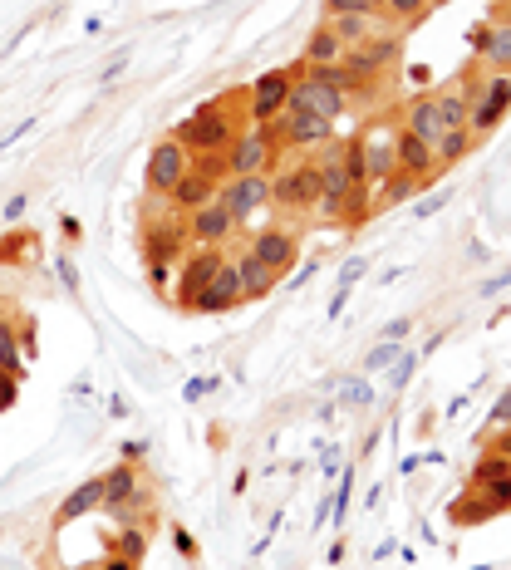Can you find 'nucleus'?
Instances as JSON below:
<instances>
[{
	"label": "nucleus",
	"mask_w": 511,
	"mask_h": 570,
	"mask_svg": "<svg viewBox=\"0 0 511 570\" xmlns=\"http://www.w3.org/2000/svg\"><path fill=\"white\" fill-rule=\"evenodd\" d=\"M236 305H246V300H241L236 266L227 261V266H222L212 281H207L202 290H197V295H192V305H187V310H192V315H227V310H236Z\"/></svg>",
	"instance_id": "obj_17"
},
{
	"label": "nucleus",
	"mask_w": 511,
	"mask_h": 570,
	"mask_svg": "<svg viewBox=\"0 0 511 570\" xmlns=\"http://www.w3.org/2000/svg\"><path fill=\"white\" fill-rule=\"evenodd\" d=\"M217 197H222V202L231 207V217H236V231H246L251 222H256V212H271V172L227 177Z\"/></svg>",
	"instance_id": "obj_9"
},
{
	"label": "nucleus",
	"mask_w": 511,
	"mask_h": 570,
	"mask_svg": "<svg viewBox=\"0 0 511 570\" xmlns=\"http://www.w3.org/2000/svg\"><path fill=\"white\" fill-rule=\"evenodd\" d=\"M374 217V187H364V182H354L349 187V197H344V207H340V227H364Z\"/></svg>",
	"instance_id": "obj_27"
},
{
	"label": "nucleus",
	"mask_w": 511,
	"mask_h": 570,
	"mask_svg": "<svg viewBox=\"0 0 511 570\" xmlns=\"http://www.w3.org/2000/svg\"><path fill=\"white\" fill-rule=\"evenodd\" d=\"M477 69L511 74V25H492V30L477 35Z\"/></svg>",
	"instance_id": "obj_22"
},
{
	"label": "nucleus",
	"mask_w": 511,
	"mask_h": 570,
	"mask_svg": "<svg viewBox=\"0 0 511 570\" xmlns=\"http://www.w3.org/2000/svg\"><path fill=\"white\" fill-rule=\"evenodd\" d=\"M408 325H413V320H394V325L384 330V340H389V344H398V340H403V335H408Z\"/></svg>",
	"instance_id": "obj_52"
},
{
	"label": "nucleus",
	"mask_w": 511,
	"mask_h": 570,
	"mask_svg": "<svg viewBox=\"0 0 511 570\" xmlns=\"http://www.w3.org/2000/svg\"><path fill=\"white\" fill-rule=\"evenodd\" d=\"M320 202V177H315V158H305L300 168H276L271 172V207H315Z\"/></svg>",
	"instance_id": "obj_10"
},
{
	"label": "nucleus",
	"mask_w": 511,
	"mask_h": 570,
	"mask_svg": "<svg viewBox=\"0 0 511 570\" xmlns=\"http://www.w3.org/2000/svg\"><path fill=\"white\" fill-rule=\"evenodd\" d=\"M398 133H403V123H398L394 114L369 118V123L354 133V143H359V153H364V177H369V187H379L384 177L398 172Z\"/></svg>",
	"instance_id": "obj_5"
},
{
	"label": "nucleus",
	"mask_w": 511,
	"mask_h": 570,
	"mask_svg": "<svg viewBox=\"0 0 511 570\" xmlns=\"http://www.w3.org/2000/svg\"><path fill=\"white\" fill-rule=\"evenodd\" d=\"M187 236H192V246H227L231 236H236V217H231V207L222 202V197L202 202L197 212H187Z\"/></svg>",
	"instance_id": "obj_15"
},
{
	"label": "nucleus",
	"mask_w": 511,
	"mask_h": 570,
	"mask_svg": "<svg viewBox=\"0 0 511 570\" xmlns=\"http://www.w3.org/2000/svg\"><path fill=\"white\" fill-rule=\"evenodd\" d=\"M364 10H374L369 0H325V20H335V15H364Z\"/></svg>",
	"instance_id": "obj_37"
},
{
	"label": "nucleus",
	"mask_w": 511,
	"mask_h": 570,
	"mask_svg": "<svg viewBox=\"0 0 511 570\" xmlns=\"http://www.w3.org/2000/svg\"><path fill=\"white\" fill-rule=\"evenodd\" d=\"M217 389V379H192L187 384V399H202V394H212Z\"/></svg>",
	"instance_id": "obj_50"
},
{
	"label": "nucleus",
	"mask_w": 511,
	"mask_h": 570,
	"mask_svg": "<svg viewBox=\"0 0 511 570\" xmlns=\"http://www.w3.org/2000/svg\"><path fill=\"white\" fill-rule=\"evenodd\" d=\"M487 428H511V389L492 403V423H487Z\"/></svg>",
	"instance_id": "obj_38"
},
{
	"label": "nucleus",
	"mask_w": 511,
	"mask_h": 570,
	"mask_svg": "<svg viewBox=\"0 0 511 570\" xmlns=\"http://www.w3.org/2000/svg\"><path fill=\"white\" fill-rule=\"evenodd\" d=\"M241 128H246V104L241 99H212V104H202L192 118H182L172 138L197 158V153H227L231 138Z\"/></svg>",
	"instance_id": "obj_1"
},
{
	"label": "nucleus",
	"mask_w": 511,
	"mask_h": 570,
	"mask_svg": "<svg viewBox=\"0 0 511 570\" xmlns=\"http://www.w3.org/2000/svg\"><path fill=\"white\" fill-rule=\"evenodd\" d=\"M340 59H344L340 35H335L330 25H320V30L305 40V55H300V64H305V69H330V64H340Z\"/></svg>",
	"instance_id": "obj_24"
},
{
	"label": "nucleus",
	"mask_w": 511,
	"mask_h": 570,
	"mask_svg": "<svg viewBox=\"0 0 511 570\" xmlns=\"http://www.w3.org/2000/svg\"><path fill=\"white\" fill-rule=\"evenodd\" d=\"M25 246H30V231H10V236H0V261L25 256Z\"/></svg>",
	"instance_id": "obj_36"
},
{
	"label": "nucleus",
	"mask_w": 511,
	"mask_h": 570,
	"mask_svg": "<svg viewBox=\"0 0 511 570\" xmlns=\"http://www.w3.org/2000/svg\"><path fill=\"white\" fill-rule=\"evenodd\" d=\"M492 457H502V462H511V428H502L497 438H492V448H487Z\"/></svg>",
	"instance_id": "obj_44"
},
{
	"label": "nucleus",
	"mask_w": 511,
	"mask_h": 570,
	"mask_svg": "<svg viewBox=\"0 0 511 570\" xmlns=\"http://www.w3.org/2000/svg\"><path fill=\"white\" fill-rule=\"evenodd\" d=\"M335 35H340L344 50H354V45H369L374 35H389V15L384 10H364V15H335V20H325Z\"/></svg>",
	"instance_id": "obj_19"
},
{
	"label": "nucleus",
	"mask_w": 511,
	"mask_h": 570,
	"mask_svg": "<svg viewBox=\"0 0 511 570\" xmlns=\"http://www.w3.org/2000/svg\"><path fill=\"white\" fill-rule=\"evenodd\" d=\"M222 266H227V251L222 246H187V256L177 261V310H187L192 295L212 281Z\"/></svg>",
	"instance_id": "obj_11"
},
{
	"label": "nucleus",
	"mask_w": 511,
	"mask_h": 570,
	"mask_svg": "<svg viewBox=\"0 0 511 570\" xmlns=\"http://www.w3.org/2000/svg\"><path fill=\"white\" fill-rule=\"evenodd\" d=\"M55 271H59V281H64V290H79V271H74L69 256H55Z\"/></svg>",
	"instance_id": "obj_43"
},
{
	"label": "nucleus",
	"mask_w": 511,
	"mask_h": 570,
	"mask_svg": "<svg viewBox=\"0 0 511 570\" xmlns=\"http://www.w3.org/2000/svg\"><path fill=\"white\" fill-rule=\"evenodd\" d=\"M123 64H128V55H118L114 64H109V69H104V79H99V84H114L118 74H123Z\"/></svg>",
	"instance_id": "obj_53"
},
{
	"label": "nucleus",
	"mask_w": 511,
	"mask_h": 570,
	"mask_svg": "<svg viewBox=\"0 0 511 570\" xmlns=\"http://www.w3.org/2000/svg\"><path fill=\"white\" fill-rule=\"evenodd\" d=\"M492 516H497V512H492V507H487L477 492H467V497H462V502L453 507V521H457V526H477V521H492Z\"/></svg>",
	"instance_id": "obj_31"
},
{
	"label": "nucleus",
	"mask_w": 511,
	"mask_h": 570,
	"mask_svg": "<svg viewBox=\"0 0 511 570\" xmlns=\"http://www.w3.org/2000/svg\"><path fill=\"white\" fill-rule=\"evenodd\" d=\"M398 59H403V40H398L394 30L389 35H374L369 45H354V50H344L340 59V74H344V89L354 94V89H369L384 69H394Z\"/></svg>",
	"instance_id": "obj_6"
},
{
	"label": "nucleus",
	"mask_w": 511,
	"mask_h": 570,
	"mask_svg": "<svg viewBox=\"0 0 511 570\" xmlns=\"http://www.w3.org/2000/svg\"><path fill=\"white\" fill-rule=\"evenodd\" d=\"M172 546L187 556V561H197V541H192V531H182V526H172Z\"/></svg>",
	"instance_id": "obj_42"
},
{
	"label": "nucleus",
	"mask_w": 511,
	"mask_h": 570,
	"mask_svg": "<svg viewBox=\"0 0 511 570\" xmlns=\"http://www.w3.org/2000/svg\"><path fill=\"white\" fill-rule=\"evenodd\" d=\"M295 74H300V64H285V69L261 74V79L241 94V104H246V123H276V118L285 114V104H290Z\"/></svg>",
	"instance_id": "obj_7"
},
{
	"label": "nucleus",
	"mask_w": 511,
	"mask_h": 570,
	"mask_svg": "<svg viewBox=\"0 0 511 570\" xmlns=\"http://www.w3.org/2000/svg\"><path fill=\"white\" fill-rule=\"evenodd\" d=\"M349 492H354V472H344L340 492H335V521H344V512H349Z\"/></svg>",
	"instance_id": "obj_41"
},
{
	"label": "nucleus",
	"mask_w": 511,
	"mask_h": 570,
	"mask_svg": "<svg viewBox=\"0 0 511 570\" xmlns=\"http://www.w3.org/2000/svg\"><path fill=\"white\" fill-rule=\"evenodd\" d=\"M467 492H477L492 512H511V462L502 457L482 453V462L472 467V482H467Z\"/></svg>",
	"instance_id": "obj_16"
},
{
	"label": "nucleus",
	"mask_w": 511,
	"mask_h": 570,
	"mask_svg": "<svg viewBox=\"0 0 511 570\" xmlns=\"http://www.w3.org/2000/svg\"><path fill=\"white\" fill-rule=\"evenodd\" d=\"M369 5H374V10H384V0H369Z\"/></svg>",
	"instance_id": "obj_54"
},
{
	"label": "nucleus",
	"mask_w": 511,
	"mask_h": 570,
	"mask_svg": "<svg viewBox=\"0 0 511 570\" xmlns=\"http://www.w3.org/2000/svg\"><path fill=\"white\" fill-rule=\"evenodd\" d=\"M143 457H148V443H143V438L123 443V462H143Z\"/></svg>",
	"instance_id": "obj_48"
},
{
	"label": "nucleus",
	"mask_w": 511,
	"mask_h": 570,
	"mask_svg": "<svg viewBox=\"0 0 511 570\" xmlns=\"http://www.w3.org/2000/svg\"><path fill=\"white\" fill-rule=\"evenodd\" d=\"M398 172H408V177H418V182H428L433 177V153L418 143V138H408V133H398Z\"/></svg>",
	"instance_id": "obj_25"
},
{
	"label": "nucleus",
	"mask_w": 511,
	"mask_h": 570,
	"mask_svg": "<svg viewBox=\"0 0 511 570\" xmlns=\"http://www.w3.org/2000/svg\"><path fill=\"white\" fill-rule=\"evenodd\" d=\"M492 25H511V0H497V5H492Z\"/></svg>",
	"instance_id": "obj_51"
},
{
	"label": "nucleus",
	"mask_w": 511,
	"mask_h": 570,
	"mask_svg": "<svg viewBox=\"0 0 511 570\" xmlns=\"http://www.w3.org/2000/svg\"><path fill=\"white\" fill-rule=\"evenodd\" d=\"M192 236H187V217H177L163 197L148 202L143 212V231H138V251H143V266H177L187 256Z\"/></svg>",
	"instance_id": "obj_3"
},
{
	"label": "nucleus",
	"mask_w": 511,
	"mask_h": 570,
	"mask_svg": "<svg viewBox=\"0 0 511 570\" xmlns=\"http://www.w3.org/2000/svg\"><path fill=\"white\" fill-rule=\"evenodd\" d=\"M472 148H477V143H472V133H467V128H448V133H443L428 153H433V168L443 172V168H453L457 158H467Z\"/></svg>",
	"instance_id": "obj_26"
},
{
	"label": "nucleus",
	"mask_w": 511,
	"mask_h": 570,
	"mask_svg": "<svg viewBox=\"0 0 511 570\" xmlns=\"http://www.w3.org/2000/svg\"><path fill=\"white\" fill-rule=\"evenodd\" d=\"M172 271H177V266H148V281H153V285H158V290H163V295H168Z\"/></svg>",
	"instance_id": "obj_45"
},
{
	"label": "nucleus",
	"mask_w": 511,
	"mask_h": 570,
	"mask_svg": "<svg viewBox=\"0 0 511 570\" xmlns=\"http://www.w3.org/2000/svg\"><path fill=\"white\" fill-rule=\"evenodd\" d=\"M433 99H438L443 128H467V94H462V84H457V89H438Z\"/></svg>",
	"instance_id": "obj_29"
},
{
	"label": "nucleus",
	"mask_w": 511,
	"mask_h": 570,
	"mask_svg": "<svg viewBox=\"0 0 511 570\" xmlns=\"http://www.w3.org/2000/svg\"><path fill=\"white\" fill-rule=\"evenodd\" d=\"M104 507V472L99 477H89V482H79L64 502L55 507V531H64L69 521H84L89 512H99Z\"/></svg>",
	"instance_id": "obj_20"
},
{
	"label": "nucleus",
	"mask_w": 511,
	"mask_h": 570,
	"mask_svg": "<svg viewBox=\"0 0 511 570\" xmlns=\"http://www.w3.org/2000/svg\"><path fill=\"white\" fill-rule=\"evenodd\" d=\"M398 354H403V349H398V344L379 340V344H374V349H369V359H364V369H384V364H394Z\"/></svg>",
	"instance_id": "obj_35"
},
{
	"label": "nucleus",
	"mask_w": 511,
	"mask_h": 570,
	"mask_svg": "<svg viewBox=\"0 0 511 570\" xmlns=\"http://www.w3.org/2000/svg\"><path fill=\"white\" fill-rule=\"evenodd\" d=\"M276 138H281V148H295V153H320L325 143H335V123L285 109V114L276 118Z\"/></svg>",
	"instance_id": "obj_13"
},
{
	"label": "nucleus",
	"mask_w": 511,
	"mask_h": 570,
	"mask_svg": "<svg viewBox=\"0 0 511 570\" xmlns=\"http://www.w3.org/2000/svg\"><path fill=\"white\" fill-rule=\"evenodd\" d=\"M281 168V138L276 123H246L227 148L231 177H251V172H276Z\"/></svg>",
	"instance_id": "obj_4"
},
{
	"label": "nucleus",
	"mask_w": 511,
	"mask_h": 570,
	"mask_svg": "<svg viewBox=\"0 0 511 570\" xmlns=\"http://www.w3.org/2000/svg\"><path fill=\"white\" fill-rule=\"evenodd\" d=\"M25 207H30V202H25V192H20V197H10V202H5V222H20V217H25Z\"/></svg>",
	"instance_id": "obj_47"
},
{
	"label": "nucleus",
	"mask_w": 511,
	"mask_h": 570,
	"mask_svg": "<svg viewBox=\"0 0 511 570\" xmlns=\"http://www.w3.org/2000/svg\"><path fill=\"white\" fill-rule=\"evenodd\" d=\"M335 399H340L344 408H364V403H374V389H369L364 379H340V384H335Z\"/></svg>",
	"instance_id": "obj_32"
},
{
	"label": "nucleus",
	"mask_w": 511,
	"mask_h": 570,
	"mask_svg": "<svg viewBox=\"0 0 511 570\" xmlns=\"http://www.w3.org/2000/svg\"><path fill=\"white\" fill-rule=\"evenodd\" d=\"M15 399H20V379L0 374V413H5V408H15Z\"/></svg>",
	"instance_id": "obj_40"
},
{
	"label": "nucleus",
	"mask_w": 511,
	"mask_h": 570,
	"mask_svg": "<svg viewBox=\"0 0 511 570\" xmlns=\"http://www.w3.org/2000/svg\"><path fill=\"white\" fill-rule=\"evenodd\" d=\"M231 266H236V281H241V300H266V295L276 290V276H271L246 246H241V256H236Z\"/></svg>",
	"instance_id": "obj_23"
},
{
	"label": "nucleus",
	"mask_w": 511,
	"mask_h": 570,
	"mask_svg": "<svg viewBox=\"0 0 511 570\" xmlns=\"http://www.w3.org/2000/svg\"><path fill=\"white\" fill-rule=\"evenodd\" d=\"M187 172H192V153H187L177 138H163V143L148 153V168H143V177H148V197H168Z\"/></svg>",
	"instance_id": "obj_12"
},
{
	"label": "nucleus",
	"mask_w": 511,
	"mask_h": 570,
	"mask_svg": "<svg viewBox=\"0 0 511 570\" xmlns=\"http://www.w3.org/2000/svg\"><path fill=\"white\" fill-rule=\"evenodd\" d=\"M507 285H511V266H507V271H502V276H492V281L482 285V295H487V300H492V295H502V290H507Z\"/></svg>",
	"instance_id": "obj_46"
},
{
	"label": "nucleus",
	"mask_w": 511,
	"mask_h": 570,
	"mask_svg": "<svg viewBox=\"0 0 511 570\" xmlns=\"http://www.w3.org/2000/svg\"><path fill=\"white\" fill-rule=\"evenodd\" d=\"M0 374L25 379V359H20V340H15V320L0 315Z\"/></svg>",
	"instance_id": "obj_28"
},
{
	"label": "nucleus",
	"mask_w": 511,
	"mask_h": 570,
	"mask_svg": "<svg viewBox=\"0 0 511 570\" xmlns=\"http://www.w3.org/2000/svg\"><path fill=\"white\" fill-rule=\"evenodd\" d=\"M217 192H222V182H212V177H202V172H187V177H182V182L172 187L163 202H168L177 217H187V212H197L202 202H212Z\"/></svg>",
	"instance_id": "obj_21"
},
{
	"label": "nucleus",
	"mask_w": 511,
	"mask_h": 570,
	"mask_svg": "<svg viewBox=\"0 0 511 570\" xmlns=\"http://www.w3.org/2000/svg\"><path fill=\"white\" fill-rule=\"evenodd\" d=\"M246 251H251V256L276 276V281H281L285 271L295 266V256H300V236H295L290 227H261L251 241H246Z\"/></svg>",
	"instance_id": "obj_14"
},
{
	"label": "nucleus",
	"mask_w": 511,
	"mask_h": 570,
	"mask_svg": "<svg viewBox=\"0 0 511 570\" xmlns=\"http://www.w3.org/2000/svg\"><path fill=\"white\" fill-rule=\"evenodd\" d=\"M398 123H403V133H408V138H418L423 148H433V143L448 133V128H443V114H438V99H433V94L413 99V104L403 109V118H398Z\"/></svg>",
	"instance_id": "obj_18"
},
{
	"label": "nucleus",
	"mask_w": 511,
	"mask_h": 570,
	"mask_svg": "<svg viewBox=\"0 0 511 570\" xmlns=\"http://www.w3.org/2000/svg\"><path fill=\"white\" fill-rule=\"evenodd\" d=\"M418 364H423L418 354H398V359H394V369H389V384H394V389H403V384H408V379L418 374Z\"/></svg>",
	"instance_id": "obj_34"
},
{
	"label": "nucleus",
	"mask_w": 511,
	"mask_h": 570,
	"mask_svg": "<svg viewBox=\"0 0 511 570\" xmlns=\"http://www.w3.org/2000/svg\"><path fill=\"white\" fill-rule=\"evenodd\" d=\"M285 109H295V114H315V118H344L349 109V94H344L340 84H325V79H315V74H305V64H300V74H295V89H290V104Z\"/></svg>",
	"instance_id": "obj_8"
},
{
	"label": "nucleus",
	"mask_w": 511,
	"mask_h": 570,
	"mask_svg": "<svg viewBox=\"0 0 511 570\" xmlns=\"http://www.w3.org/2000/svg\"><path fill=\"white\" fill-rule=\"evenodd\" d=\"M428 5H433V0H384V15H389V25H408V20H418Z\"/></svg>",
	"instance_id": "obj_33"
},
{
	"label": "nucleus",
	"mask_w": 511,
	"mask_h": 570,
	"mask_svg": "<svg viewBox=\"0 0 511 570\" xmlns=\"http://www.w3.org/2000/svg\"><path fill=\"white\" fill-rule=\"evenodd\" d=\"M114 551L118 556H128V561H143V556H148V526L123 521V531L114 536Z\"/></svg>",
	"instance_id": "obj_30"
},
{
	"label": "nucleus",
	"mask_w": 511,
	"mask_h": 570,
	"mask_svg": "<svg viewBox=\"0 0 511 570\" xmlns=\"http://www.w3.org/2000/svg\"><path fill=\"white\" fill-rule=\"evenodd\" d=\"M462 94H467V133H472V143H482L511 109V74L477 69L462 79Z\"/></svg>",
	"instance_id": "obj_2"
},
{
	"label": "nucleus",
	"mask_w": 511,
	"mask_h": 570,
	"mask_svg": "<svg viewBox=\"0 0 511 570\" xmlns=\"http://www.w3.org/2000/svg\"><path fill=\"white\" fill-rule=\"evenodd\" d=\"M364 271H369V261H364V256H354V261H344V271H340V290H349V285L359 281Z\"/></svg>",
	"instance_id": "obj_39"
},
{
	"label": "nucleus",
	"mask_w": 511,
	"mask_h": 570,
	"mask_svg": "<svg viewBox=\"0 0 511 570\" xmlns=\"http://www.w3.org/2000/svg\"><path fill=\"white\" fill-rule=\"evenodd\" d=\"M99 570H138V561H128V556L109 551V561H99Z\"/></svg>",
	"instance_id": "obj_49"
}]
</instances>
